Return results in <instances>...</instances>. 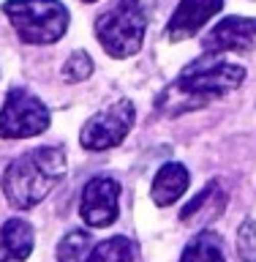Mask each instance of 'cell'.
I'll return each instance as SVG.
<instances>
[{
  "mask_svg": "<svg viewBox=\"0 0 256 262\" xmlns=\"http://www.w3.org/2000/svg\"><path fill=\"white\" fill-rule=\"evenodd\" d=\"M65 178V153L55 145H44L22 153L3 172V196L14 210H30Z\"/></svg>",
  "mask_w": 256,
  "mask_h": 262,
  "instance_id": "1",
  "label": "cell"
},
{
  "mask_svg": "<svg viewBox=\"0 0 256 262\" xmlns=\"http://www.w3.org/2000/svg\"><path fill=\"white\" fill-rule=\"evenodd\" d=\"M245 69L237 63L216 60V63H191L172 85L164 90L158 104L169 101V112H188L194 106H204L216 98L232 93L243 85Z\"/></svg>",
  "mask_w": 256,
  "mask_h": 262,
  "instance_id": "2",
  "label": "cell"
},
{
  "mask_svg": "<svg viewBox=\"0 0 256 262\" xmlns=\"http://www.w3.org/2000/svg\"><path fill=\"white\" fill-rule=\"evenodd\" d=\"M147 11L142 0H114L96 19V38L114 60L134 57L145 44Z\"/></svg>",
  "mask_w": 256,
  "mask_h": 262,
  "instance_id": "3",
  "label": "cell"
},
{
  "mask_svg": "<svg viewBox=\"0 0 256 262\" xmlns=\"http://www.w3.org/2000/svg\"><path fill=\"white\" fill-rule=\"evenodd\" d=\"M3 14L25 44H55L65 36L71 14L60 0H6Z\"/></svg>",
  "mask_w": 256,
  "mask_h": 262,
  "instance_id": "4",
  "label": "cell"
},
{
  "mask_svg": "<svg viewBox=\"0 0 256 262\" xmlns=\"http://www.w3.org/2000/svg\"><path fill=\"white\" fill-rule=\"evenodd\" d=\"M49 110L36 93L25 88H11L0 106V137L3 139H28L44 134L49 128Z\"/></svg>",
  "mask_w": 256,
  "mask_h": 262,
  "instance_id": "5",
  "label": "cell"
},
{
  "mask_svg": "<svg viewBox=\"0 0 256 262\" xmlns=\"http://www.w3.org/2000/svg\"><path fill=\"white\" fill-rule=\"evenodd\" d=\"M134 120H136L134 101L120 98V101H114L112 106H106V110L96 112L93 118L85 120L79 142H82L85 150H93V153L118 147L123 139L128 137V131L134 128Z\"/></svg>",
  "mask_w": 256,
  "mask_h": 262,
  "instance_id": "6",
  "label": "cell"
},
{
  "mask_svg": "<svg viewBox=\"0 0 256 262\" xmlns=\"http://www.w3.org/2000/svg\"><path fill=\"white\" fill-rule=\"evenodd\" d=\"M120 183L114 178L96 175L90 178L82 188V202H79V216L87 227L101 229L118 221L120 216Z\"/></svg>",
  "mask_w": 256,
  "mask_h": 262,
  "instance_id": "7",
  "label": "cell"
},
{
  "mask_svg": "<svg viewBox=\"0 0 256 262\" xmlns=\"http://www.w3.org/2000/svg\"><path fill=\"white\" fill-rule=\"evenodd\" d=\"M204 52H248L256 47V19L251 16H226L202 38Z\"/></svg>",
  "mask_w": 256,
  "mask_h": 262,
  "instance_id": "8",
  "label": "cell"
},
{
  "mask_svg": "<svg viewBox=\"0 0 256 262\" xmlns=\"http://www.w3.org/2000/svg\"><path fill=\"white\" fill-rule=\"evenodd\" d=\"M224 8V0H180L175 14L169 16L167 25V38L172 44L185 38H194L213 16Z\"/></svg>",
  "mask_w": 256,
  "mask_h": 262,
  "instance_id": "9",
  "label": "cell"
},
{
  "mask_svg": "<svg viewBox=\"0 0 256 262\" xmlns=\"http://www.w3.org/2000/svg\"><path fill=\"white\" fill-rule=\"evenodd\" d=\"M188 183H191V175H188V169L183 164L167 161L153 178L150 200L158 205V208H169V205H175L180 196L188 191Z\"/></svg>",
  "mask_w": 256,
  "mask_h": 262,
  "instance_id": "10",
  "label": "cell"
},
{
  "mask_svg": "<svg viewBox=\"0 0 256 262\" xmlns=\"http://www.w3.org/2000/svg\"><path fill=\"white\" fill-rule=\"evenodd\" d=\"M33 232L30 221L25 219H8L0 227V262H25L33 254Z\"/></svg>",
  "mask_w": 256,
  "mask_h": 262,
  "instance_id": "11",
  "label": "cell"
},
{
  "mask_svg": "<svg viewBox=\"0 0 256 262\" xmlns=\"http://www.w3.org/2000/svg\"><path fill=\"white\" fill-rule=\"evenodd\" d=\"M180 262H226L224 249H221V237L216 232H210V229H202L183 249Z\"/></svg>",
  "mask_w": 256,
  "mask_h": 262,
  "instance_id": "12",
  "label": "cell"
},
{
  "mask_svg": "<svg viewBox=\"0 0 256 262\" xmlns=\"http://www.w3.org/2000/svg\"><path fill=\"white\" fill-rule=\"evenodd\" d=\"M85 262H134V246L128 237L114 235L109 241L96 243Z\"/></svg>",
  "mask_w": 256,
  "mask_h": 262,
  "instance_id": "13",
  "label": "cell"
},
{
  "mask_svg": "<svg viewBox=\"0 0 256 262\" xmlns=\"http://www.w3.org/2000/svg\"><path fill=\"white\" fill-rule=\"evenodd\" d=\"M90 249H93L90 235L82 229H74L57 243V262H85Z\"/></svg>",
  "mask_w": 256,
  "mask_h": 262,
  "instance_id": "14",
  "label": "cell"
},
{
  "mask_svg": "<svg viewBox=\"0 0 256 262\" xmlns=\"http://www.w3.org/2000/svg\"><path fill=\"white\" fill-rule=\"evenodd\" d=\"M235 251L240 262H256V221L245 219L235 237Z\"/></svg>",
  "mask_w": 256,
  "mask_h": 262,
  "instance_id": "15",
  "label": "cell"
},
{
  "mask_svg": "<svg viewBox=\"0 0 256 262\" xmlns=\"http://www.w3.org/2000/svg\"><path fill=\"white\" fill-rule=\"evenodd\" d=\"M60 74H63L65 82H85L90 74H93V57H90L85 49H77V52L63 63Z\"/></svg>",
  "mask_w": 256,
  "mask_h": 262,
  "instance_id": "16",
  "label": "cell"
},
{
  "mask_svg": "<svg viewBox=\"0 0 256 262\" xmlns=\"http://www.w3.org/2000/svg\"><path fill=\"white\" fill-rule=\"evenodd\" d=\"M79 3H96V0H79Z\"/></svg>",
  "mask_w": 256,
  "mask_h": 262,
  "instance_id": "17",
  "label": "cell"
}]
</instances>
